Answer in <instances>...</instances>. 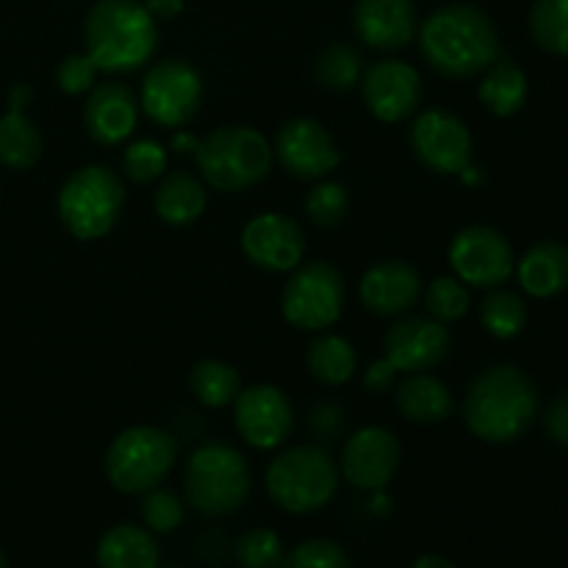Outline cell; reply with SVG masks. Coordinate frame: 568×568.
I'll return each instance as SVG.
<instances>
[{
	"mask_svg": "<svg viewBox=\"0 0 568 568\" xmlns=\"http://www.w3.org/2000/svg\"><path fill=\"white\" fill-rule=\"evenodd\" d=\"M33 92L26 87V83H17L9 92V111H26V105L31 103Z\"/></svg>",
	"mask_w": 568,
	"mask_h": 568,
	"instance_id": "7bdbcfd3",
	"label": "cell"
},
{
	"mask_svg": "<svg viewBox=\"0 0 568 568\" xmlns=\"http://www.w3.org/2000/svg\"><path fill=\"white\" fill-rule=\"evenodd\" d=\"M544 430H547L549 442L568 449V392L560 394L547 408V414H544Z\"/></svg>",
	"mask_w": 568,
	"mask_h": 568,
	"instance_id": "ab89813d",
	"label": "cell"
},
{
	"mask_svg": "<svg viewBox=\"0 0 568 568\" xmlns=\"http://www.w3.org/2000/svg\"><path fill=\"white\" fill-rule=\"evenodd\" d=\"M521 288L536 300H552L568 288V247L560 242H538L516 264Z\"/></svg>",
	"mask_w": 568,
	"mask_h": 568,
	"instance_id": "7402d4cb",
	"label": "cell"
},
{
	"mask_svg": "<svg viewBox=\"0 0 568 568\" xmlns=\"http://www.w3.org/2000/svg\"><path fill=\"white\" fill-rule=\"evenodd\" d=\"M203 103V78L189 61L164 59L144 72L139 105L161 128H183Z\"/></svg>",
	"mask_w": 568,
	"mask_h": 568,
	"instance_id": "30bf717a",
	"label": "cell"
},
{
	"mask_svg": "<svg viewBox=\"0 0 568 568\" xmlns=\"http://www.w3.org/2000/svg\"><path fill=\"white\" fill-rule=\"evenodd\" d=\"M55 209L70 236L94 242L114 231L120 222L125 209V183L109 166H81L59 189Z\"/></svg>",
	"mask_w": 568,
	"mask_h": 568,
	"instance_id": "52a82bcc",
	"label": "cell"
},
{
	"mask_svg": "<svg viewBox=\"0 0 568 568\" xmlns=\"http://www.w3.org/2000/svg\"><path fill=\"white\" fill-rule=\"evenodd\" d=\"M383 358L397 372L414 375V372H430L442 364L453 349V336L447 325L433 316H405L394 322L383 336Z\"/></svg>",
	"mask_w": 568,
	"mask_h": 568,
	"instance_id": "2e32d148",
	"label": "cell"
},
{
	"mask_svg": "<svg viewBox=\"0 0 568 568\" xmlns=\"http://www.w3.org/2000/svg\"><path fill=\"white\" fill-rule=\"evenodd\" d=\"M142 521L150 532H172L183 525V510L181 497L170 488H150L148 494H142Z\"/></svg>",
	"mask_w": 568,
	"mask_h": 568,
	"instance_id": "8d00e7d4",
	"label": "cell"
},
{
	"mask_svg": "<svg viewBox=\"0 0 568 568\" xmlns=\"http://www.w3.org/2000/svg\"><path fill=\"white\" fill-rule=\"evenodd\" d=\"M209 205L205 183L189 170H172L161 175L153 194V209L159 220L170 227H186L203 216Z\"/></svg>",
	"mask_w": 568,
	"mask_h": 568,
	"instance_id": "603a6c76",
	"label": "cell"
},
{
	"mask_svg": "<svg viewBox=\"0 0 568 568\" xmlns=\"http://www.w3.org/2000/svg\"><path fill=\"white\" fill-rule=\"evenodd\" d=\"M233 425L255 449H277L294 430V408L277 386L242 388L233 403Z\"/></svg>",
	"mask_w": 568,
	"mask_h": 568,
	"instance_id": "9a60e30c",
	"label": "cell"
},
{
	"mask_svg": "<svg viewBox=\"0 0 568 568\" xmlns=\"http://www.w3.org/2000/svg\"><path fill=\"white\" fill-rule=\"evenodd\" d=\"M83 42L100 72H133L155 53L159 28L139 0H98L83 22Z\"/></svg>",
	"mask_w": 568,
	"mask_h": 568,
	"instance_id": "3957f363",
	"label": "cell"
},
{
	"mask_svg": "<svg viewBox=\"0 0 568 568\" xmlns=\"http://www.w3.org/2000/svg\"><path fill=\"white\" fill-rule=\"evenodd\" d=\"M410 568H458V566H455L449 558H444V555H419Z\"/></svg>",
	"mask_w": 568,
	"mask_h": 568,
	"instance_id": "ee69618b",
	"label": "cell"
},
{
	"mask_svg": "<svg viewBox=\"0 0 568 568\" xmlns=\"http://www.w3.org/2000/svg\"><path fill=\"white\" fill-rule=\"evenodd\" d=\"M166 164H170L166 148L155 139H136L122 153V172L128 181L139 183V186L159 181L166 172Z\"/></svg>",
	"mask_w": 568,
	"mask_h": 568,
	"instance_id": "e575fe53",
	"label": "cell"
},
{
	"mask_svg": "<svg viewBox=\"0 0 568 568\" xmlns=\"http://www.w3.org/2000/svg\"><path fill=\"white\" fill-rule=\"evenodd\" d=\"M530 33L547 53L568 55V0H536L530 9Z\"/></svg>",
	"mask_w": 568,
	"mask_h": 568,
	"instance_id": "1f68e13d",
	"label": "cell"
},
{
	"mask_svg": "<svg viewBox=\"0 0 568 568\" xmlns=\"http://www.w3.org/2000/svg\"><path fill=\"white\" fill-rule=\"evenodd\" d=\"M139 103L131 87L122 81L94 83L89 92L87 105H83V125L89 136L103 148H116L128 142L136 131Z\"/></svg>",
	"mask_w": 568,
	"mask_h": 568,
	"instance_id": "ffe728a7",
	"label": "cell"
},
{
	"mask_svg": "<svg viewBox=\"0 0 568 568\" xmlns=\"http://www.w3.org/2000/svg\"><path fill=\"white\" fill-rule=\"evenodd\" d=\"M189 392L205 408H225V405L236 403L239 392H242V375L236 366L225 364V361H197L189 372Z\"/></svg>",
	"mask_w": 568,
	"mask_h": 568,
	"instance_id": "f1b7e54d",
	"label": "cell"
},
{
	"mask_svg": "<svg viewBox=\"0 0 568 568\" xmlns=\"http://www.w3.org/2000/svg\"><path fill=\"white\" fill-rule=\"evenodd\" d=\"M283 541L270 527H253L236 541V560L242 568H281Z\"/></svg>",
	"mask_w": 568,
	"mask_h": 568,
	"instance_id": "d590c367",
	"label": "cell"
},
{
	"mask_svg": "<svg viewBox=\"0 0 568 568\" xmlns=\"http://www.w3.org/2000/svg\"><path fill=\"white\" fill-rule=\"evenodd\" d=\"M399 372L388 364L386 358L372 361L369 369L364 372V388L369 394H388L394 388V381H397Z\"/></svg>",
	"mask_w": 568,
	"mask_h": 568,
	"instance_id": "60d3db41",
	"label": "cell"
},
{
	"mask_svg": "<svg viewBox=\"0 0 568 568\" xmlns=\"http://www.w3.org/2000/svg\"><path fill=\"white\" fill-rule=\"evenodd\" d=\"M397 408L416 425H438L455 414V397L449 386L427 372H414L397 386Z\"/></svg>",
	"mask_w": 568,
	"mask_h": 568,
	"instance_id": "cb8c5ba5",
	"label": "cell"
},
{
	"mask_svg": "<svg viewBox=\"0 0 568 568\" xmlns=\"http://www.w3.org/2000/svg\"><path fill=\"white\" fill-rule=\"evenodd\" d=\"M98 64L89 59L87 53H72L67 59H61V64L55 67V83L64 94L78 98V94L92 92V87L98 83Z\"/></svg>",
	"mask_w": 568,
	"mask_h": 568,
	"instance_id": "f35d334b",
	"label": "cell"
},
{
	"mask_svg": "<svg viewBox=\"0 0 568 568\" xmlns=\"http://www.w3.org/2000/svg\"><path fill=\"white\" fill-rule=\"evenodd\" d=\"M416 161L438 175H460L471 164V133L458 114L447 109H425L408 131Z\"/></svg>",
	"mask_w": 568,
	"mask_h": 568,
	"instance_id": "8fae6325",
	"label": "cell"
},
{
	"mask_svg": "<svg viewBox=\"0 0 568 568\" xmlns=\"http://www.w3.org/2000/svg\"><path fill=\"white\" fill-rule=\"evenodd\" d=\"M469 288L458 281V277H436L427 283L425 288V308L427 316L438 320L442 325L458 322L460 316L469 314Z\"/></svg>",
	"mask_w": 568,
	"mask_h": 568,
	"instance_id": "836d02e7",
	"label": "cell"
},
{
	"mask_svg": "<svg viewBox=\"0 0 568 568\" xmlns=\"http://www.w3.org/2000/svg\"><path fill=\"white\" fill-rule=\"evenodd\" d=\"M480 103L491 111L494 116H514L519 114L521 105L527 103V75L516 61L499 55L486 70L480 89H477Z\"/></svg>",
	"mask_w": 568,
	"mask_h": 568,
	"instance_id": "484cf974",
	"label": "cell"
},
{
	"mask_svg": "<svg viewBox=\"0 0 568 568\" xmlns=\"http://www.w3.org/2000/svg\"><path fill=\"white\" fill-rule=\"evenodd\" d=\"M166 568H183V566H166Z\"/></svg>",
	"mask_w": 568,
	"mask_h": 568,
	"instance_id": "bcb514c9",
	"label": "cell"
},
{
	"mask_svg": "<svg viewBox=\"0 0 568 568\" xmlns=\"http://www.w3.org/2000/svg\"><path fill=\"white\" fill-rule=\"evenodd\" d=\"M305 233L292 216L270 211L244 225L242 250L253 266L264 272H292L305 258Z\"/></svg>",
	"mask_w": 568,
	"mask_h": 568,
	"instance_id": "ac0fdd59",
	"label": "cell"
},
{
	"mask_svg": "<svg viewBox=\"0 0 568 568\" xmlns=\"http://www.w3.org/2000/svg\"><path fill=\"white\" fill-rule=\"evenodd\" d=\"M0 568H9V560H6V555H3V549H0Z\"/></svg>",
	"mask_w": 568,
	"mask_h": 568,
	"instance_id": "f6af8a7d",
	"label": "cell"
},
{
	"mask_svg": "<svg viewBox=\"0 0 568 568\" xmlns=\"http://www.w3.org/2000/svg\"><path fill=\"white\" fill-rule=\"evenodd\" d=\"M272 144L255 128L222 125L200 139L194 148V164L211 189L225 194L247 192L258 186L272 170Z\"/></svg>",
	"mask_w": 568,
	"mask_h": 568,
	"instance_id": "277c9868",
	"label": "cell"
},
{
	"mask_svg": "<svg viewBox=\"0 0 568 568\" xmlns=\"http://www.w3.org/2000/svg\"><path fill=\"white\" fill-rule=\"evenodd\" d=\"M447 255L455 277L477 288L503 286L516 272L514 247L505 233L488 225H469L455 233Z\"/></svg>",
	"mask_w": 568,
	"mask_h": 568,
	"instance_id": "7c38bea8",
	"label": "cell"
},
{
	"mask_svg": "<svg viewBox=\"0 0 568 568\" xmlns=\"http://www.w3.org/2000/svg\"><path fill=\"white\" fill-rule=\"evenodd\" d=\"M178 444L170 430L155 425H133L109 444L103 458L105 477L120 494H148L170 477Z\"/></svg>",
	"mask_w": 568,
	"mask_h": 568,
	"instance_id": "ba28073f",
	"label": "cell"
},
{
	"mask_svg": "<svg viewBox=\"0 0 568 568\" xmlns=\"http://www.w3.org/2000/svg\"><path fill=\"white\" fill-rule=\"evenodd\" d=\"M316 81L331 92H349L364 78V59L344 42L327 44L316 59Z\"/></svg>",
	"mask_w": 568,
	"mask_h": 568,
	"instance_id": "f546056e",
	"label": "cell"
},
{
	"mask_svg": "<svg viewBox=\"0 0 568 568\" xmlns=\"http://www.w3.org/2000/svg\"><path fill=\"white\" fill-rule=\"evenodd\" d=\"M305 366L311 377L327 388H338L349 383V377L358 369V353L353 344L336 333H322L305 353Z\"/></svg>",
	"mask_w": 568,
	"mask_h": 568,
	"instance_id": "4316f807",
	"label": "cell"
},
{
	"mask_svg": "<svg viewBox=\"0 0 568 568\" xmlns=\"http://www.w3.org/2000/svg\"><path fill=\"white\" fill-rule=\"evenodd\" d=\"M353 22L361 42L383 53L408 48L419 31L414 0H358Z\"/></svg>",
	"mask_w": 568,
	"mask_h": 568,
	"instance_id": "44dd1931",
	"label": "cell"
},
{
	"mask_svg": "<svg viewBox=\"0 0 568 568\" xmlns=\"http://www.w3.org/2000/svg\"><path fill=\"white\" fill-rule=\"evenodd\" d=\"M366 109L381 122H403L416 114L422 103V75L416 67L399 59L375 61L361 78Z\"/></svg>",
	"mask_w": 568,
	"mask_h": 568,
	"instance_id": "e0dca14e",
	"label": "cell"
},
{
	"mask_svg": "<svg viewBox=\"0 0 568 568\" xmlns=\"http://www.w3.org/2000/svg\"><path fill=\"white\" fill-rule=\"evenodd\" d=\"M305 214L316 227H336L349 214V192L344 183L322 178L305 197Z\"/></svg>",
	"mask_w": 568,
	"mask_h": 568,
	"instance_id": "d6a6232c",
	"label": "cell"
},
{
	"mask_svg": "<svg viewBox=\"0 0 568 568\" xmlns=\"http://www.w3.org/2000/svg\"><path fill=\"white\" fill-rule=\"evenodd\" d=\"M480 322L494 338H516L527 325V305L525 300L508 288H494L480 305Z\"/></svg>",
	"mask_w": 568,
	"mask_h": 568,
	"instance_id": "4dcf8cb0",
	"label": "cell"
},
{
	"mask_svg": "<svg viewBox=\"0 0 568 568\" xmlns=\"http://www.w3.org/2000/svg\"><path fill=\"white\" fill-rule=\"evenodd\" d=\"M538 416V392L514 364L488 366L464 397V422L486 444H510L525 436Z\"/></svg>",
	"mask_w": 568,
	"mask_h": 568,
	"instance_id": "7a4b0ae2",
	"label": "cell"
},
{
	"mask_svg": "<svg viewBox=\"0 0 568 568\" xmlns=\"http://www.w3.org/2000/svg\"><path fill=\"white\" fill-rule=\"evenodd\" d=\"M422 59L444 78H475L499 59L491 17L471 3H447L419 26Z\"/></svg>",
	"mask_w": 568,
	"mask_h": 568,
	"instance_id": "6da1fadb",
	"label": "cell"
},
{
	"mask_svg": "<svg viewBox=\"0 0 568 568\" xmlns=\"http://www.w3.org/2000/svg\"><path fill=\"white\" fill-rule=\"evenodd\" d=\"M281 568H353L347 549L327 538H311L297 544L292 552L283 558Z\"/></svg>",
	"mask_w": 568,
	"mask_h": 568,
	"instance_id": "74e56055",
	"label": "cell"
},
{
	"mask_svg": "<svg viewBox=\"0 0 568 568\" xmlns=\"http://www.w3.org/2000/svg\"><path fill=\"white\" fill-rule=\"evenodd\" d=\"M358 297L364 308L375 316L408 314L422 297L419 270L399 258L377 261L361 277Z\"/></svg>",
	"mask_w": 568,
	"mask_h": 568,
	"instance_id": "d6986e66",
	"label": "cell"
},
{
	"mask_svg": "<svg viewBox=\"0 0 568 568\" xmlns=\"http://www.w3.org/2000/svg\"><path fill=\"white\" fill-rule=\"evenodd\" d=\"M338 477L342 471L325 447L300 444V447H288L272 458V464L266 466L264 486L277 508L294 516H305L322 510L336 497Z\"/></svg>",
	"mask_w": 568,
	"mask_h": 568,
	"instance_id": "5b68a950",
	"label": "cell"
},
{
	"mask_svg": "<svg viewBox=\"0 0 568 568\" xmlns=\"http://www.w3.org/2000/svg\"><path fill=\"white\" fill-rule=\"evenodd\" d=\"M253 471L244 453L225 442H205L189 455L183 471L186 503L203 516H231L247 503Z\"/></svg>",
	"mask_w": 568,
	"mask_h": 568,
	"instance_id": "8992f818",
	"label": "cell"
},
{
	"mask_svg": "<svg viewBox=\"0 0 568 568\" xmlns=\"http://www.w3.org/2000/svg\"><path fill=\"white\" fill-rule=\"evenodd\" d=\"M347 303L342 272L327 261H308L292 270L281 294L283 320L297 331L322 333L336 325Z\"/></svg>",
	"mask_w": 568,
	"mask_h": 568,
	"instance_id": "9c48e42d",
	"label": "cell"
},
{
	"mask_svg": "<svg viewBox=\"0 0 568 568\" xmlns=\"http://www.w3.org/2000/svg\"><path fill=\"white\" fill-rule=\"evenodd\" d=\"M403 447L388 427H361L344 444L338 471L358 491H383L399 471Z\"/></svg>",
	"mask_w": 568,
	"mask_h": 568,
	"instance_id": "5bb4252c",
	"label": "cell"
},
{
	"mask_svg": "<svg viewBox=\"0 0 568 568\" xmlns=\"http://www.w3.org/2000/svg\"><path fill=\"white\" fill-rule=\"evenodd\" d=\"M98 568H161L159 541L148 527L114 525L98 541Z\"/></svg>",
	"mask_w": 568,
	"mask_h": 568,
	"instance_id": "d4e9b609",
	"label": "cell"
},
{
	"mask_svg": "<svg viewBox=\"0 0 568 568\" xmlns=\"http://www.w3.org/2000/svg\"><path fill=\"white\" fill-rule=\"evenodd\" d=\"M44 139L37 122L28 120L26 111H9L0 116V166L6 170H31L42 159Z\"/></svg>",
	"mask_w": 568,
	"mask_h": 568,
	"instance_id": "83f0119b",
	"label": "cell"
},
{
	"mask_svg": "<svg viewBox=\"0 0 568 568\" xmlns=\"http://www.w3.org/2000/svg\"><path fill=\"white\" fill-rule=\"evenodd\" d=\"M142 6L150 11L153 20H172L183 11V0H144Z\"/></svg>",
	"mask_w": 568,
	"mask_h": 568,
	"instance_id": "b9f144b4",
	"label": "cell"
},
{
	"mask_svg": "<svg viewBox=\"0 0 568 568\" xmlns=\"http://www.w3.org/2000/svg\"><path fill=\"white\" fill-rule=\"evenodd\" d=\"M272 155L297 181H322L342 164V150L327 128L311 116H294L275 133Z\"/></svg>",
	"mask_w": 568,
	"mask_h": 568,
	"instance_id": "4fadbf2b",
	"label": "cell"
}]
</instances>
